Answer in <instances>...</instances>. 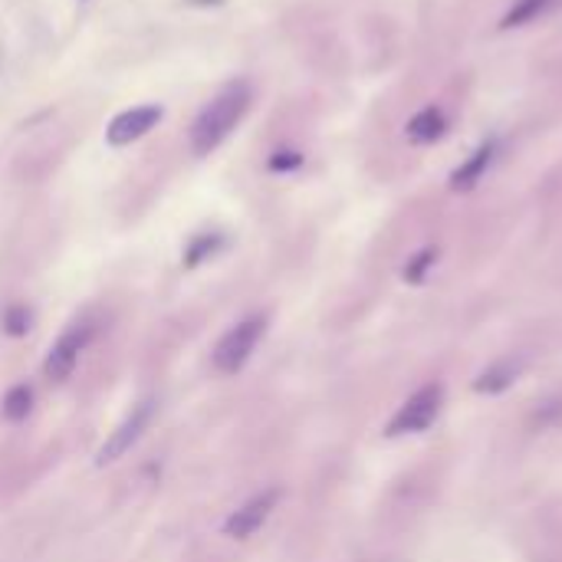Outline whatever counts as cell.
Here are the masks:
<instances>
[{
  "label": "cell",
  "mask_w": 562,
  "mask_h": 562,
  "mask_svg": "<svg viewBox=\"0 0 562 562\" xmlns=\"http://www.w3.org/2000/svg\"><path fill=\"white\" fill-rule=\"evenodd\" d=\"M441 402H444V389H441L438 382L418 389V392L399 408V415L389 422V435L399 438V435H418V431H425V428L438 418Z\"/></svg>",
  "instance_id": "3957f363"
},
{
  "label": "cell",
  "mask_w": 562,
  "mask_h": 562,
  "mask_svg": "<svg viewBox=\"0 0 562 562\" xmlns=\"http://www.w3.org/2000/svg\"><path fill=\"white\" fill-rule=\"evenodd\" d=\"M164 119V109L161 106H135V109H125L119 112L109 129H106V142L122 148V145H132L138 142L142 135H148L158 122Z\"/></svg>",
  "instance_id": "5b68a950"
},
{
  "label": "cell",
  "mask_w": 562,
  "mask_h": 562,
  "mask_svg": "<svg viewBox=\"0 0 562 562\" xmlns=\"http://www.w3.org/2000/svg\"><path fill=\"white\" fill-rule=\"evenodd\" d=\"M549 4L552 0H516V8L503 17V27H523V24L536 21Z\"/></svg>",
  "instance_id": "4fadbf2b"
},
{
  "label": "cell",
  "mask_w": 562,
  "mask_h": 562,
  "mask_svg": "<svg viewBox=\"0 0 562 562\" xmlns=\"http://www.w3.org/2000/svg\"><path fill=\"white\" fill-rule=\"evenodd\" d=\"M444 112L441 109H435V106H428V109H422L412 122H408V135L415 138V142H435L441 132H444Z\"/></svg>",
  "instance_id": "9c48e42d"
},
{
  "label": "cell",
  "mask_w": 562,
  "mask_h": 562,
  "mask_svg": "<svg viewBox=\"0 0 562 562\" xmlns=\"http://www.w3.org/2000/svg\"><path fill=\"white\" fill-rule=\"evenodd\" d=\"M264 329H267V319H264V316H251V319L237 322V326L218 342V349H215V368L224 371V375L241 371V368L247 365V358L254 355V349H257Z\"/></svg>",
  "instance_id": "7a4b0ae2"
},
{
  "label": "cell",
  "mask_w": 562,
  "mask_h": 562,
  "mask_svg": "<svg viewBox=\"0 0 562 562\" xmlns=\"http://www.w3.org/2000/svg\"><path fill=\"white\" fill-rule=\"evenodd\" d=\"M431 260H435V251L418 254V257L405 267V277H408V280H422V277H425V270L431 267Z\"/></svg>",
  "instance_id": "2e32d148"
},
{
  "label": "cell",
  "mask_w": 562,
  "mask_h": 562,
  "mask_svg": "<svg viewBox=\"0 0 562 562\" xmlns=\"http://www.w3.org/2000/svg\"><path fill=\"white\" fill-rule=\"evenodd\" d=\"M221 244H224V241H221V234H198L192 244L184 247V267H187V270L201 267L208 257H215V254L221 251Z\"/></svg>",
  "instance_id": "8fae6325"
},
{
  "label": "cell",
  "mask_w": 562,
  "mask_h": 562,
  "mask_svg": "<svg viewBox=\"0 0 562 562\" xmlns=\"http://www.w3.org/2000/svg\"><path fill=\"white\" fill-rule=\"evenodd\" d=\"M490 161H493V145H484V148H477L474 155H471V161L467 164H461L457 171H454V187H474L480 178H484V171L490 168Z\"/></svg>",
  "instance_id": "30bf717a"
},
{
  "label": "cell",
  "mask_w": 562,
  "mask_h": 562,
  "mask_svg": "<svg viewBox=\"0 0 562 562\" xmlns=\"http://www.w3.org/2000/svg\"><path fill=\"white\" fill-rule=\"evenodd\" d=\"M30 408H34V392H30V386H14L8 395H4V405H0V412H4V418L8 422H24L27 415H30Z\"/></svg>",
  "instance_id": "7c38bea8"
},
{
  "label": "cell",
  "mask_w": 562,
  "mask_h": 562,
  "mask_svg": "<svg viewBox=\"0 0 562 562\" xmlns=\"http://www.w3.org/2000/svg\"><path fill=\"white\" fill-rule=\"evenodd\" d=\"M151 412H155V402H142V405H135V412L115 428V435L102 444V451H99V464H112V461H119L138 438H142V431L148 428V422H151Z\"/></svg>",
  "instance_id": "52a82bcc"
},
{
  "label": "cell",
  "mask_w": 562,
  "mask_h": 562,
  "mask_svg": "<svg viewBox=\"0 0 562 562\" xmlns=\"http://www.w3.org/2000/svg\"><path fill=\"white\" fill-rule=\"evenodd\" d=\"M89 335H93L89 326H73L70 332H63L53 342V349H50V355L44 362V371H47L50 382H66L70 379L76 362H80V355H83V349H86V342H89Z\"/></svg>",
  "instance_id": "277c9868"
},
{
  "label": "cell",
  "mask_w": 562,
  "mask_h": 562,
  "mask_svg": "<svg viewBox=\"0 0 562 562\" xmlns=\"http://www.w3.org/2000/svg\"><path fill=\"white\" fill-rule=\"evenodd\" d=\"M516 375H520V362H513V358H500V362H493L480 379H477V392H503V389H510L513 382H516Z\"/></svg>",
  "instance_id": "ba28073f"
},
{
  "label": "cell",
  "mask_w": 562,
  "mask_h": 562,
  "mask_svg": "<svg viewBox=\"0 0 562 562\" xmlns=\"http://www.w3.org/2000/svg\"><path fill=\"white\" fill-rule=\"evenodd\" d=\"M27 329H30V309L27 306H11L8 313H4V332L8 335H27Z\"/></svg>",
  "instance_id": "5bb4252c"
},
{
  "label": "cell",
  "mask_w": 562,
  "mask_h": 562,
  "mask_svg": "<svg viewBox=\"0 0 562 562\" xmlns=\"http://www.w3.org/2000/svg\"><path fill=\"white\" fill-rule=\"evenodd\" d=\"M251 102H254V89L247 80H231L228 86H221L218 96L205 102V109L192 122V151L201 158L211 155L241 125Z\"/></svg>",
  "instance_id": "6da1fadb"
},
{
  "label": "cell",
  "mask_w": 562,
  "mask_h": 562,
  "mask_svg": "<svg viewBox=\"0 0 562 562\" xmlns=\"http://www.w3.org/2000/svg\"><path fill=\"white\" fill-rule=\"evenodd\" d=\"M300 164H303V155L300 151H277L270 158V171H293Z\"/></svg>",
  "instance_id": "9a60e30c"
},
{
  "label": "cell",
  "mask_w": 562,
  "mask_h": 562,
  "mask_svg": "<svg viewBox=\"0 0 562 562\" xmlns=\"http://www.w3.org/2000/svg\"><path fill=\"white\" fill-rule=\"evenodd\" d=\"M192 4H201V8H208V4H224V0H192Z\"/></svg>",
  "instance_id": "e0dca14e"
},
{
  "label": "cell",
  "mask_w": 562,
  "mask_h": 562,
  "mask_svg": "<svg viewBox=\"0 0 562 562\" xmlns=\"http://www.w3.org/2000/svg\"><path fill=\"white\" fill-rule=\"evenodd\" d=\"M277 500H280V490H264V493H257L254 500H247L241 510H234V513L228 516L224 533H228V536H234V539H247V536H254V533L270 520V513H273Z\"/></svg>",
  "instance_id": "8992f818"
}]
</instances>
